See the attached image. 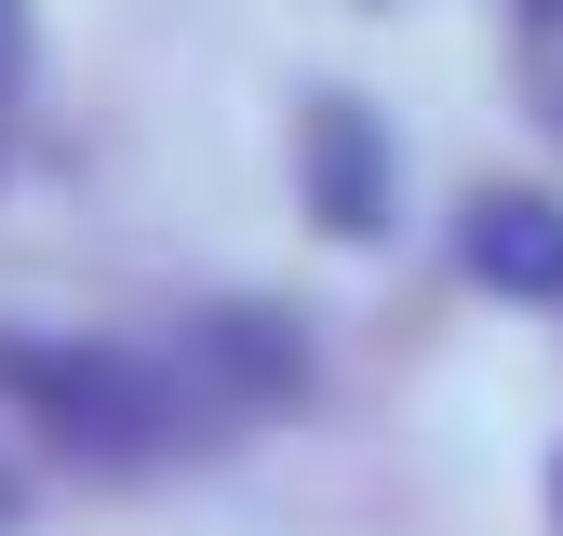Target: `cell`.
Returning <instances> with one entry per match:
<instances>
[{
  "label": "cell",
  "instance_id": "3957f363",
  "mask_svg": "<svg viewBox=\"0 0 563 536\" xmlns=\"http://www.w3.org/2000/svg\"><path fill=\"white\" fill-rule=\"evenodd\" d=\"M456 255H470V282H497V295H563V201L483 188L456 215Z\"/></svg>",
  "mask_w": 563,
  "mask_h": 536
},
{
  "label": "cell",
  "instance_id": "6da1fadb",
  "mask_svg": "<svg viewBox=\"0 0 563 536\" xmlns=\"http://www.w3.org/2000/svg\"><path fill=\"white\" fill-rule=\"evenodd\" d=\"M0 402L95 469H148L162 443L201 429L162 376V349H108V335H0Z\"/></svg>",
  "mask_w": 563,
  "mask_h": 536
},
{
  "label": "cell",
  "instance_id": "52a82bcc",
  "mask_svg": "<svg viewBox=\"0 0 563 536\" xmlns=\"http://www.w3.org/2000/svg\"><path fill=\"white\" fill-rule=\"evenodd\" d=\"M523 14H537V27H563V0H523Z\"/></svg>",
  "mask_w": 563,
  "mask_h": 536
},
{
  "label": "cell",
  "instance_id": "7a4b0ae2",
  "mask_svg": "<svg viewBox=\"0 0 563 536\" xmlns=\"http://www.w3.org/2000/svg\"><path fill=\"white\" fill-rule=\"evenodd\" d=\"M162 376H175L188 416H268V402L309 389V335L282 322V309H255V295H229V309H188L175 322Z\"/></svg>",
  "mask_w": 563,
  "mask_h": 536
},
{
  "label": "cell",
  "instance_id": "ba28073f",
  "mask_svg": "<svg viewBox=\"0 0 563 536\" xmlns=\"http://www.w3.org/2000/svg\"><path fill=\"white\" fill-rule=\"evenodd\" d=\"M550 523H563V456H550Z\"/></svg>",
  "mask_w": 563,
  "mask_h": 536
},
{
  "label": "cell",
  "instance_id": "5b68a950",
  "mask_svg": "<svg viewBox=\"0 0 563 536\" xmlns=\"http://www.w3.org/2000/svg\"><path fill=\"white\" fill-rule=\"evenodd\" d=\"M14 67H27V14L0 0V94H14Z\"/></svg>",
  "mask_w": 563,
  "mask_h": 536
},
{
  "label": "cell",
  "instance_id": "277c9868",
  "mask_svg": "<svg viewBox=\"0 0 563 536\" xmlns=\"http://www.w3.org/2000/svg\"><path fill=\"white\" fill-rule=\"evenodd\" d=\"M309 201H322V228H389V134L349 108V94H322L309 108Z\"/></svg>",
  "mask_w": 563,
  "mask_h": 536
},
{
  "label": "cell",
  "instance_id": "8992f818",
  "mask_svg": "<svg viewBox=\"0 0 563 536\" xmlns=\"http://www.w3.org/2000/svg\"><path fill=\"white\" fill-rule=\"evenodd\" d=\"M14 510H27V483H14V469H0V523H14Z\"/></svg>",
  "mask_w": 563,
  "mask_h": 536
}]
</instances>
